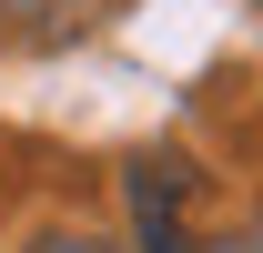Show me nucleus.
<instances>
[{
    "instance_id": "1",
    "label": "nucleus",
    "mask_w": 263,
    "mask_h": 253,
    "mask_svg": "<svg viewBox=\"0 0 263 253\" xmlns=\"http://www.w3.org/2000/svg\"><path fill=\"white\" fill-rule=\"evenodd\" d=\"M132 223H142V253H202L182 233V172L172 162H142L132 172Z\"/></svg>"
},
{
    "instance_id": "3",
    "label": "nucleus",
    "mask_w": 263,
    "mask_h": 253,
    "mask_svg": "<svg viewBox=\"0 0 263 253\" xmlns=\"http://www.w3.org/2000/svg\"><path fill=\"white\" fill-rule=\"evenodd\" d=\"M21 253H122V243H101V233H41V243H21Z\"/></svg>"
},
{
    "instance_id": "4",
    "label": "nucleus",
    "mask_w": 263,
    "mask_h": 253,
    "mask_svg": "<svg viewBox=\"0 0 263 253\" xmlns=\"http://www.w3.org/2000/svg\"><path fill=\"white\" fill-rule=\"evenodd\" d=\"M202 253H263V233H223V243H202Z\"/></svg>"
},
{
    "instance_id": "2",
    "label": "nucleus",
    "mask_w": 263,
    "mask_h": 253,
    "mask_svg": "<svg viewBox=\"0 0 263 253\" xmlns=\"http://www.w3.org/2000/svg\"><path fill=\"white\" fill-rule=\"evenodd\" d=\"M111 0H0V31L10 41H71V31H91Z\"/></svg>"
}]
</instances>
